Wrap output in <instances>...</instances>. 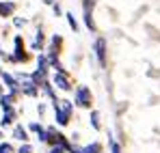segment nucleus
<instances>
[{
	"mask_svg": "<svg viewBox=\"0 0 160 153\" xmlns=\"http://www.w3.org/2000/svg\"><path fill=\"white\" fill-rule=\"evenodd\" d=\"M104 41H102V39H100V41H98V56H100V60H104Z\"/></svg>",
	"mask_w": 160,
	"mask_h": 153,
	"instance_id": "nucleus-1",
	"label": "nucleus"
}]
</instances>
